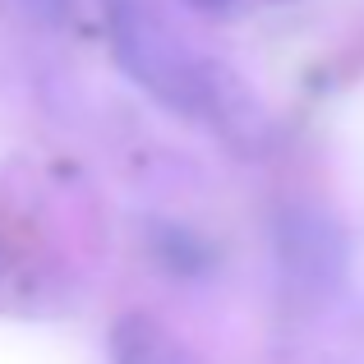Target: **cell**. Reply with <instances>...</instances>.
<instances>
[{"label": "cell", "instance_id": "obj_7", "mask_svg": "<svg viewBox=\"0 0 364 364\" xmlns=\"http://www.w3.org/2000/svg\"><path fill=\"white\" fill-rule=\"evenodd\" d=\"M272 5H286V0H272Z\"/></svg>", "mask_w": 364, "mask_h": 364}, {"label": "cell", "instance_id": "obj_4", "mask_svg": "<svg viewBox=\"0 0 364 364\" xmlns=\"http://www.w3.org/2000/svg\"><path fill=\"white\" fill-rule=\"evenodd\" d=\"M152 245H157V258L171 267V272H198V267L213 263V249H208V240H198V235L185 231V226L161 222L157 231H152Z\"/></svg>", "mask_w": 364, "mask_h": 364}, {"label": "cell", "instance_id": "obj_2", "mask_svg": "<svg viewBox=\"0 0 364 364\" xmlns=\"http://www.w3.org/2000/svg\"><path fill=\"white\" fill-rule=\"evenodd\" d=\"M277 263L291 291L328 300L346 277V231L318 203H286L272 226Z\"/></svg>", "mask_w": 364, "mask_h": 364}, {"label": "cell", "instance_id": "obj_6", "mask_svg": "<svg viewBox=\"0 0 364 364\" xmlns=\"http://www.w3.org/2000/svg\"><path fill=\"white\" fill-rule=\"evenodd\" d=\"M189 9H198V14H231L240 0H185Z\"/></svg>", "mask_w": 364, "mask_h": 364}, {"label": "cell", "instance_id": "obj_3", "mask_svg": "<svg viewBox=\"0 0 364 364\" xmlns=\"http://www.w3.org/2000/svg\"><path fill=\"white\" fill-rule=\"evenodd\" d=\"M111 360L116 364H203L152 314H124L116 323V332H111Z\"/></svg>", "mask_w": 364, "mask_h": 364}, {"label": "cell", "instance_id": "obj_1", "mask_svg": "<svg viewBox=\"0 0 364 364\" xmlns=\"http://www.w3.org/2000/svg\"><path fill=\"white\" fill-rule=\"evenodd\" d=\"M107 33L120 70L148 97H157L176 116L203 120L213 60L189 51L176 28L157 14L152 0H107Z\"/></svg>", "mask_w": 364, "mask_h": 364}, {"label": "cell", "instance_id": "obj_5", "mask_svg": "<svg viewBox=\"0 0 364 364\" xmlns=\"http://www.w3.org/2000/svg\"><path fill=\"white\" fill-rule=\"evenodd\" d=\"M18 5H23L37 23H51V28L70 23V14H74V0H18Z\"/></svg>", "mask_w": 364, "mask_h": 364}]
</instances>
